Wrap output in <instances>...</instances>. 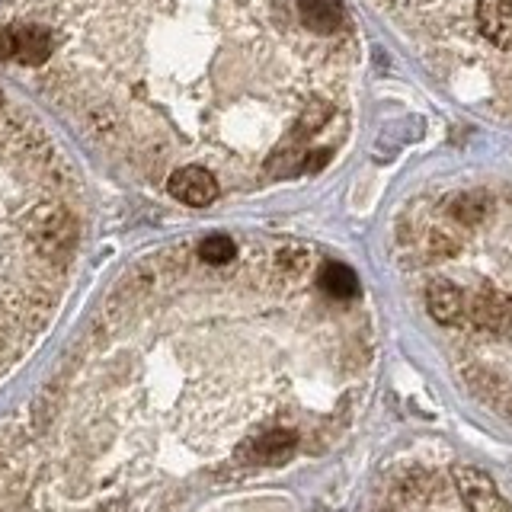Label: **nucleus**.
<instances>
[{"label": "nucleus", "mask_w": 512, "mask_h": 512, "mask_svg": "<svg viewBox=\"0 0 512 512\" xmlns=\"http://www.w3.org/2000/svg\"><path fill=\"white\" fill-rule=\"evenodd\" d=\"M13 58L144 173L292 180L330 160L352 36L340 0H20Z\"/></svg>", "instance_id": "1"}, {"label": "nucleus", "mask_w": 512, "mask_h": 512, "mask_svg": "<svg viewBox=\"0 0 512 512\" xmlns=\"http://www.w3.org/2000/svg\"><path fill=\"white\" fill-rule=\"evenodd\" d=\"M167 192L176 202H183L189 208H205V205L218 202L221 183L202 167H180L167 176Z\"/></svg>", "instance_id": "2"}, {"label": "nucleus", "mask_w": 512, "mask_h": 512, "mask_svg": "<svg viewBox=\"0 0 512 512\" xmlns=\"http://www.w3.org/2000/svg\"><path fill=\"white\" fill-rule=\"evenodd\" d=\"M455 487L471 512H512L493 480L480 468H455Z\"/></svg>", "instance_id": "3"}, {"label": "nucleus", "mask_w": 512, "mask_h": 512, "mask_svg": "<svg viewBox=\"0 0 512 512\" xmlns=\"http://www.w3.org/2000/svg\"><path fill=\"white\" fill-rule=\"evenodd\" d=\"M471 324L487 333H506L512 330V298L503 295L500 288H480L468 304Z\"/></svg>", "instance_id": "4"}, {"label": "nucleus", "mask_w": 512, "mask_h": 512, "mask_svg": "<svg viewBox=\"0 0 512 512\" xmlns=\"http://www.w3.org/2000/svg\"><path fill=\"white\" fill-rule=\"evenodd\" d=\"M295 448H298V436L292 429H272L266 436L253 439L247 448H240V458L260 464V468H272V464H285L292 458Z\"/></svg>", "instance_id": "5"}, {"label": "nucleus", "mask_w": 512, "mask_h": 512, "mask_svg": "<svg viewBox=\"0 0 512 512\" xmlns=\"http://www.w3.org/2000/svg\"><path fill=\"white\" fill-rule=\"evenodd\" d=\"M477 26L493 48L512 52V0H477Z\"/></svg>", "instance_id": "6"}, {"label": "nucleus", "mask_w": 512, "mask_h": 512, "mask_svg": "<svg viewBox=\"0 0 512 512\" xmlns=\"http://www.w3.org/2000/svg\"><path fill=\"white\" fill-rule=\"evenodd\" d=\"M426 308L429 314L439 320V324H461L464 317V295L452 282H432L426 288Z\"/></svg>", "instance_id": "7"}, {"label": "nucleus", "mask_w": 512, "mask_h": 512, "mask_svg": "<svg viewBox=\"0 0 512 512\" xmlns=\"http://www.w3.org/2000/svg\"><path fill=\"white\" fill-rule=\"evenodd\" d=\"M317 282H320V288H324V295H330L333 301H349V298H356V292H359L356 272H352L346 263H324Z\"/></svg>", "instance_id": "8"}, {"label": "nucleus", "mask_w": 512, "mask_h": 512, "mask_svg": "<svg viewBox=\"0 0 512 512\" xmlns=\"http://www.w3.org/2000/svg\"><path fill=\"white\" fill-rule=\"evenodd\" d=\"M199 260L205 263V266H228V263H234L237 260V244L228 237V234H208L202 244H199Z\"/></svg>", "instance_id": "9"}, {"label": "nucleus", "mask_w": 512, "mask_h": 512, "mask_svg": "<svg viewBox=\"0 0 512 512\" xmlns=\"http://www.w3.org/2000/svg\"><path fill=\"white\" fill-rule=\"evenodd\" d=\"M487 212H490V196H487V192H464V196H458L452 202L455 221L468 224V228H474V224L484 221Z\"/></svg>", "instance_id": "10"}, {"label": "nucleus", "mask_w": 512, "mask_h": 512, "mask_svg": "<svg viewBox=\"0 0 512 512\" xmlns=\"http://www.w3.org/2000/svg\"><path fill=\"white\" fill-rule=\"evenodd\" d=\"M429 253L436 256V260H448V256L458 253V240L448 234V231H432V237H429Z\"/></svg>", "instance_id": "11"}, {"label": "nucleus", "mask_w": 512, "mask_h": 512, "mask_svg": "<svg viewBox=\"0 0 512 512\" xmlns=\"http://www.w3.org/2000/svg\"><path fill=\"white\" fill-rule=\"evenodd\" d=\"M13 58V36L7 26H0V61Z\"/></svg>", "instance_id": "12"}]
</instances>
